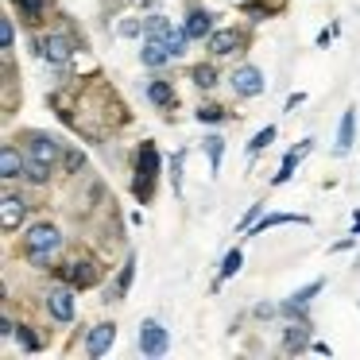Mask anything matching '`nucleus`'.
I'll return each mask as SVG.
<instances>
[{
	"mask_svg": "<svg viewBox=\"0 0 360 360\" xmlns=\"http://www.w3.org/2000/svg\"><path fill=\"white\" fill-rule=\"evenodd\" d=\"M155 179H159V151H155V143H151V140H143L140 159H136V182H132V190H136L140 202H148V198H151Z\"/></svg>",
	"mask_w": 360,
	"mask_h": 360,
	"instance_id": "f257e3e1",
	"label": "nucleus"
},
{
	"mask_svg": "<svg viewBox=\"0 0 360 360\" xmlns=\"http://www.w3.org/2000/svg\"><path fill=\"white\" fill-rule=\"evenodd\" d=\"M32 47L39 51V55L47 58V63H55V66L70 63V58H74V51H82L74 39H66V35H58V32H51V35H43V39H35Z\"/></svg>",
	"mask_w": 360,
	"mask_h": 360,
	"instance_id": "f03ea898",
	"label": "nucleus"
},
{
	"mask_svg": "<svg viewBox=\"0 0 360 360\" xmlns=\"http://www.w3.org/2000/svg\"><path fill=\"white\" fill-rule=\"evenodd\" d=\"M140 352L151 356V360L167 356V352H171V333H167L159 321H143L140 326Z\"/></svg>",
	"mask_w": 360,
	"mask_h": 360,
	"instance_id": "7ed1b4c3",
	"label": "nucleus"
},
{
	"mask_svg": "<svg viewBox=\"0 0 360 360\" xmlns=\"http://www.w3.org/2000/svg\"><path fill=\"white\" fill-rule=\"evenodd\" d=\"M24 248L27 252H58L63 248V233H58L55 225H32L27 229V236H24Z\"/></svg>",
	"mask_w": 360,
	"mask_h": 360,
	"instance_id": "20e7f679",
	"label": "nucleus"
},
{
	"mask_svg": "<svg viewBox=\"0 0 360 360\" xmlns=\"http://www.w3.org/2000/svg\"><path fill=\"white\" fill-rule=\"evenodd\" d=\"M58 155H63V143H58L55 136H43V132H35V136H32V143H27V159H32V163H47V167H55V163H58Z\"/></svg>",
	"mask_w": 360,
	"mask_h": 360,
	"instance_id": "39448f33",
	"label": "nucleus"
},
{
	"mask_svg": "<svg viewBox=\"0 0 360 360\" xmlns=\"http://www.w3.org/2000/svg\"><path fill=\"white\" fill-rule=\"evenodd\" d=\"M264 74H259V66H236V74H233V94H240V97H259L264 94Z\"/></svg>",
	"mask_w": 360,
	"mask_h": 360,
	"instance_id": "423d86ee",
	"label": "nucleus"
},
{
	"mask_svg": "<svg viewBox=\"0 0 360 360\" xmlns=\"http://www.w3.org/2000/svg\"><path fill=\"white\" fill-rule=\"evenodd\" d=\"M112 341H117V326H112V321L94 326V329H89V337H86V356H89V360L105 356V352L112 349Z\"/></svg>",
	"mask_w": 360,
	"mask_h": 360,
	"instance_id": "0eeeda50",
	"label": "nucleus"
},
{
	"mask_svg": "<svg viewBox=\"0 0 360 360\" xmlns=\"http://www.w3.org/2000/svg\"><path fill=\"white\" fill-rule=\"evenodd\" d=\"M0 179H4V182L27 179V151L20 155L12 143H4V148H0Z\"/></svg>",
	"mask_w": 360,
	"mask_h": 360,
	"instance_id": "6e6552de",
	"label": "nucleus"
},
{
	"mask_svg": "<svg viewBox=\"0 0 360 360\" xmlns=\"http://www.w3.org/2000/svg\"><path fill=\"white\" fill-rule=\"evenodd\" d=\"M47 314L55 321H74V295H70V287H51L47 290Z\"/></svg>",
	"mask_w": 360,
	"mask_h": 360,
	"instance_id": "1a4fd4ad",
	"label": "nucleus"
},
{
	"mask_svg": "<svg viewBox=\"0 0 360 360\" xmlns=\"http://www.w3.org/2000/svg\"><path fill=\"white\" fill-rule=\"evenodd\" d=\"M58 271H63V279L70 283V287H94V283H97V267L89 264V259L66 264V267H58Z\"/></svg>",
	"mask_w": 360,
	"mask_h": 360,
	"instance_id": "9d476101",
	"label": "nucleus"
},
{
	"mask_svg": "<svg viewBox=\"0 0 360 360\" xmlns=\"http://www.w3.org/2000/svg\"><path fill=\"white\" fill-rule=\"evenodd\" d=\"M171 47H167V39H143V51H140V63L151 66V70H159V66L171 63Z\"/></svg>",
	"mask_w": 360,
	"mask_h": 360,
	"instance_id": "9b49d317",
	"label": "nucleus"
},
{
	"mask_svg": "<svg viewBox=\"0 0 360 360\" xmlns=\"http://www.w3.org/2000/svg\"><path fill=\"white\" fill-rule=\"evenodd\" d=\"M236 47H240V32H236V27H221V32H213V35H210V51H213L217 58L233 55Z\"/></svg>",
	"mask_w": 360,
	"mask_h": 360,
	"instance_id": "f8f14e48",
	"label": "nucleus"
},
{
	"mask_svg": "<svg viewBox=\"0 0 360 360\" xmlns=\"http://www.w3.org/2000/svg\"><path fill=\"white\" fill-rule=\"evenodd\" d=\"M182 27H186L190 39H210V35H213V12L194 8V12L186 16V24H182Z\"/></svg>",
	"mask_w": 360,
	"mask_h": 360,
	"instance_id": "ddd939ff",
	"label": "nucleus"
},
{
	"mask_svg": "<svg viewBox=\"0 0 360 360\" xmlns=\"http://www.w3.org/2000/svg\"><path fill=\"white\" fill-rule=\"evenodd\" d=\"M148 101L159 105V109H174V101H179V97H174V86L167 78H151L148 82Z\"/></svg>",
	"mask_w": 360,
	"mask_h": 360,
	"instance_id": "4468645a",
	"label": "nucleus"
},
{
	"mask_svg": "<svg viewBox=\"0 0 360 360\" xmlns=\"http://www.w3.org/2000/svg\"><path fill=\"white\" fill-rule=\"evenodd\" d=\"M24 213H27V202L16 194V190H4V229H16L20 221H24Z\"/></svg>",
	"mask_w": 360,
	"mask_h": 360,
	"instance_id": "2eb2a0df",
	"label": "nucleus"
},
{
	"mask_svg": "<svg viewBox=\"0 0 360 360\" xmlns=\"http://www.w3.org/2000/svg\"><path fill=\"white\" fill-rule=\"evenodd\" d=\"M132 271H136V259L128 256V259H124V267H120L117 287H109V290H105V302H117V298H124V295H128V287H132Z\"/></svg>",
	"mask_w": 360,
	"mask_h": 360,
	"instance_id": "dca6fc26",
	"label": "nucleus"
},
{
	"mask_svg": "<svg viewBox=\"0 0 360 360\" xmlns=\"http://www.w3.org/2000/svg\"><path fill=\"white\" fill-rule=\"evenodd\" d=\"M352 136H356V109H345L341 128H337V151H341V155L352 148Z\"/></svg>",
	"mask_w": 360,
	"mask_h": 360,
	"instance_id": "f3484780",
	"label": "nucleus"
},
{
	"mask_svg": "<svg viewBox=\"0 0 360 360\" xmlns=\"http://www.w3.org/2000/svg\"><path fill=\"white\" fill-rule=\"evenodd\" d=\"M174 32V24L167 16H148L143 20V39H167Z\"/></svg>",
	"mask_w": 360,
	"mask_h": 360,
	"instance_id": "a211bd4d",
	"label": "nucleus"
},
{
	"mask_svg": "<svg viewBox=\"0 0 360 360\" xmlns=\"http://www.w3.org/2000/svg\"><path fill=\"white\" fill-rule=\"evenodd\" d=\"M306 341H310V326H287V333H283V345H287V352H298L306 349Z\"/></svg>",
	"mask_w": 360,
	"mask_h": 360,
	"instance_id": "6ab92c4d",
	"label": "nucleus"
},
{
	"mask_svg": "<svg viewBox=\"0 0 360 360\" xmlns=\"http://www.w3.org/2000/svg\"><path fill=\"white\" fill-rule=\"evenodd\" d=\"M290 221H302V225H310V217H298V213H267V217L259 221L252 233H264V229H271V225H290Z\"/></svg>",
	"mask_w": 360,
	"mask_h": 360,
	"instance_id": "aec40b11",
	"label": "nucleus"
},
{
	"mask_svg": "<svg viewBox=\"0 0 360 360\" xmlns=\"http://www.w3.org/2000/svg\"><path fill=\"white\" fill-rule=\"evenodd\" d=\"M16 8L24 12V20H27V24H39V20H43V12H47V0H16Z\"/></svg>",
	"mask_w": 360,
	"mask_h": 360,
	"instance_id": "412c9836",
	"label": "nucleus"
},
{
	"mask_svg": "<svg viewBox=\"0 0 360 360\" xmlns=\"http://www.w3.org/2000/svg\"><path fill=\"white\" fill-rule=\"evenodd\" d=\"M190 78H194V86L198 89H213L217 86V70H213V66H194V70H190Z\"/></svg>",
	"mask_w": 360,
	"mask_h": 360,
	"instance_id": "4be33fe9",
	"label": "nucleus"
},
{
	"mask_svg": "<svg viewBox=\"0 0 360 360\" xmlns=\"http://www.w3.org/2000/svg\"><path fill=\"white\" fill-rule=\"evenodd\" d=\"M51 171H55V167L32 163V159H27V182H32V186H47V182H51Z\"/></svg>",
	"mask_w": 360,
	"mask_h": 360,
	"instance_id": "5701e85b",
	"label": "nucleus"
},
{
	"mask_svg": "<svg viewBox=\"0 0 360 360\" xmlns=\"http://www.w3.org/2000/svg\"><path fill=\"white\" fill-rule=\"evenodd\" d=\"M205 151H210V167H213V174H217L221 155H225V140H221V136H205Z\"/></svg>",
	"mask_w": 360,
	"mask_h": 360,
	"instance_id": "b1692460",
	"label": "nucleus"
},
{
	"mask_svg": "<svg viewBox=\"0 0 360 360\" xmlns=\"http://www.w3.org/2000/svg\"><path fill=\"white\" fill-rule=\"evenodd\" d=\"M271 140H275V124H267L264 132H256V136H252V143H248V155H259L264 148H271Z\"/></svg>",
	"mask_w": 360,
	"mask_h": 360,
	"instance_id": "393cba45",
	"label": "nucleus"
},
{
	"mask_svg": "<svg viewBox=\"0 0 360 360\" xmlns=\"http://www.w3.org/2000/svg\"><path fill=\"white\" fill-rule=\"evenodd\" d=\"M194 117H198V120H202V124H221V120H225V117H229V112H225V109H221V105H202V109H198V112H194Z\"/></svg>",
	"mask_w": 360,
	"mask_h": 360,
	"instance_id": "a878e982",
	"label": "nucleus"
},
{
	"mask_svg": "<svg viewBox=\"0 0 360 360\" xmlns=\"http://www.w3.org/2000/svg\"><path fill=\"white\" fill-rule=\"evenodd\" d=\"M16 341L24 352H39V337L32 333V326H16Z\"/></svg>",
	"mask_w": 360,
	"mask_h": 360,
	"instance_id": "bb28decb",
	"label": "nucleus"
},
{
	"mask_svg": "<svg viewBox=\"0 0 360 360\" xmlns=\"http://www.w3.org/2000/svg\"><path fill=\"white\" fill-rule=\"evenodd\" d=\"M186 43H190L186 27H179V32H171V35H167V47H171V55H174V58H179V55H186Z\"/></svg>",
	"mask_w": 360,
	"mask_h": 360,
	"instance_id": "cd10ccee",
	"label": "nucleus"
},
{
	"mask_svg": "<svg viewBox=\"0 0 360 360\" xmlns=\"http://www.w3.org/2000/svg\"><path fill=\"white\" fill-rule=\"evenodd\" d=\"M240 264H244V256H240V248H233L225 256V264H221V279H233L236 271H240Z\"/></svg>",
	"mask_w": 360,
	"mask_h": 360,
	"instance_id": "c85d7f7f",
	"label": "nucleus"
},
{
	"mask_svg": "<svg viewBox=\"0 0 360 360\" xmlns=\"http://www.w3.org/2000/svg\"><path fill=\"white\" fill-rule=\"evenodd\" d=\"M12 43H16V27H12V20H0V47L12 51Z\"/></svg>",
	"mask_w": 360,
	"mask_h": 360,
	"instance_id": "c756f323",
	"label": "nucleus"
},
{
	"mask_svg": "<svg viewBox=\"0 0 360 360\" xmlns=\"http://www.w3.org/2000/svg\"><path fill=\"white\" fill-rule=\"evenodd\" d=\"M63 167H66V171H70V174H78L82 167H86V155H82V151H66Z\"/></svg>",
	"mask_w": 360,
	"mask_h": 360,
	"instance_id": "7c9ffc66",
	"label": "nucleus"
},
{
	"mask_svg": "<svg viewBox=\"0 0 360 360\" xmlns=\"http://www.w3.org/2000/svg\"><path fill=\"white\" fill-rule=\"evenodd\" d=\"M321 287H326V283H321V279H314V283H310V287H302V290H295V295H290V298H298V302H306V306H310V298H314V295H318V290H321Z\"/></svg>",
	"mask_w": 360,
	"mask_h": 360,
	"instance_id": "2f4dec72",
	"label": "nucleus"
},
{
	"mask_svg": "<svg viewBox=\"0 0 360 360\" xmlns=\"http://www.w3.org/2000/svg\"><path fill=\"white\" fill-rule=\"evenodd\" d=\"M117 32H120V35H124V39H136V35H140V32H143V24H140V20H132V16H128V20H124V24H120V27H117Z\"/></svg>",
	"mask_w": 360,
	"mask_h": 360,
	"instance_id": "473e14b6",
	"label": "nucleus"
},
{
	"mask_svg": "<svg viewBox=\"0 0 360 360\" xmlns=\"http://www.w3.org/2000/svg\"><path fill=\"white\" fill-rule=\"evenodd\" d=\"M182 159H186V151H179V155H174L171 159V179H174V194H179V190H182Z\"/></svg>",
	"mask_w": 360,
	"mask_h": 360,
	"instance_id": "72a5a7b5",
	"label": "nucleus"
},
{
	"mask_svg": "<svg viewBox=\"0 0 360 360\" xmlns=\"http://www.w3.org/2000/svg\"><path fill=\"white\" fill-rule=\"evenodd\" d=\"M27 259H32L35 267H51V259H55V252H27Z\"/></svg>",
	"mask_w": 360,
	"mask_h": 360,
	"instance_id": "f704fd0d",
	"label": "nucleus"
},
{
	"mask_svg": "<svg viewBox=\"0 0 360 360\" xmlns=\"http://www.w3.org/2000/svg\"><path fill=\"white\" fill-rule=\"evenodd\" d=\"M259 217V205H248V213H244V221H240V225H236V229H240V233H244V229H248L252 225V221H256Z\"/></svg>",
	"mask_w": 360,
	"mask_h": 360,
	"instance_id": "c9c22d12",
	"label": "nucleus"
},
{
	"mask_svg": "<svg viewBox=\"0 0 360 360\" xmlns=\"http://www.w3.org/2000/svg\"><path fill=\"white\" fill-rule=\"evenodd\" d=\"M0 333H4V337H16V321H12L8 314H4V321H0Z\"/></svg>",
	"mask_w": 360,
	"mask_h": 360,
	"instance_id": "e433bc0d",
	"label": "nucleus"
},
{
	"mask_svg": "<svg viewBox=\"0 0 360 360\" xmlns=\"http://www.w3.org/2000/svg\"><path fill=\"white\" fill-rule=\"evenodd\" d=\"M244 12H248V16H267L264 4H244Z\"/></svg>",
	"mask_w": 360,
	"mask_h": 360,
	"instance_id": "4c0bfd02",
	"label": "nucleus"
},
{
	"mask_svg": "<svg viewBox=\"0 0 360 360\" xmlns=\"http://www.w3.org/2000/svg\"><path fill=\"white\" fill-rule=\"evenodd\" d=\"M352 229H356V236H360V213H356V217H352Z\"/></svg>",
	"mask_w": 360,
	"mask_h": 360,
	"instance_id": "58836bf2",
	"label": "nucleus"
}]
</instances>
